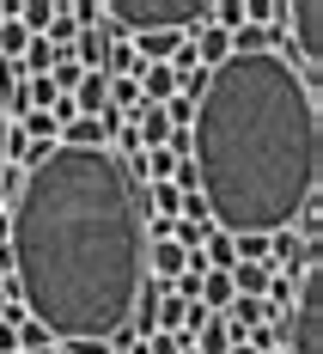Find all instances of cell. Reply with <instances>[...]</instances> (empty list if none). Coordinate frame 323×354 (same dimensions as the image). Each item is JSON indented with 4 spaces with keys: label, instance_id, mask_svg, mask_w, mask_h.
<instances>
[{
    "label": "cell",
    "instance_id": "obj_1",
    "mask_svg": "<svg viewBox=\"0 0 323 354\" xmlns=\"http://www.w3.org/2000/svg\"><path fill=\"white\" fill-rule=\"evenodd\" d=\"M6 269L25 318L68 348L122 336L146 293V208L110 147H49L6 220Z\"/></svg>",
    "mask_w": 323,
    "mask_h": 354
},
{
    "label": "cell",
    "instance_id": "obj_2",
    "mask_svg": "<svg viewBox=\"0 0 323 354\" xmlns=\"http://www.w3.org/2000/svg\"><path fill=\"white\" fill-rule=\"evenodd\" d=\"M195 196L226 239H275L317 196V92L281 49L219 62L195 98Z\"/></svg>",
    "mask_w": 323,
    "mask_h": 354
},
{
    "label": "cell",
    "instance_id": "obj_3",
    "mask_svg": "<svg viewBox=\"0 0 323 354\" xmlns=\"http://www.w3.org/2000/svg\"><path fill=\"white\" fill-rule=\"evenodd\" d=\"M208 0H110V25L128 37H183L202 31Z\"/></svg>",
    "mask_w": 323,
    "mask_h": 354
},
{
    "label": "cell",
    "instance_id": "obj_4",
    "mask_svg": "<svg viewBox=\"0 0 323 354\" xmlns=\"http://www.w3.org/2000/svg\"><path fill=\"white\" fill-rule=\"evenodd\" d=\"M287 354H323V275L317 263L299 275V299L287 318Z\"/></svg>",
    "mask_w": 323,
    "mask_h": 354
},
{
    "label": "cell",
    "instance_id": "obj_5",
    "mask_svg": "<svg viewBox=\"0 0 323 354\" xmlns=\"http://www.w3.org/2000/svg\"><path fill=\"white\" fill-rule=\"evenodd\" d=\"M189 263H195V257H189V250H183L177 239H171V232H159V239L146 245V281L171 287V281L183 275V269H189Z\"/></svg>",
    "mask_w": 323,
    "mask_h": 354
},
{
    "label": "cell",
    "instance_id": "obj_6",
    "mask_svg": "<svg viewBox=\"0 0 323 354\" xmlns=\"http://www.w3.org/2000/svg\"><path fill=\"white\" fill-rule=\"evenodd\" d=\"M293 31H299V62L317 68L323 62V0H299L293 6Z\"/></svg>",
    "mask_w": 323,
    "mask_h": 354
},
{
    "label": "cell",
    "instance_id": "obj_7",
    "mask_svg": "<svg viewBox=\"0 0 323 354\" xmlns=\"http://www.w3.org/2000/svg\"><path fill=\"white\" fill-rule=\"evenodd\" d=\"M135 86H141V104H171V98H183V73L171 62H141Z\"/></svg>",
    "mask_w": 323,
    "mask_h": 354
},
{
    "label": "cell",
    "instance_id": "obj_8",
    "mask_svg": "<svg viewBox=\"0 0 323 354\" xmlns=\"http://www.w3.org/2000/svg\"><path fill=\"white\" fill-rule=\"evenodd\" d=\"M189 55H195V68H202V73H214L219 62H232V37L214 31V25H202V31H195V43H189Z\"/></svg>",
    "mask_w": 323,
    "mask_h": 354
},
{
    "label": "cell",
    "instance_id": "obj_9",
    "mask_svg": "<svg viewBox=\"0 0 323 354\" xmlns=\"http://www.w3.org/2000/svg\"><path fill=\"white\" fill-rule=\"evenodd\" d=\"M110 141V116H73L68 129H61V147H79V153H92V147Z\"/></svg>",
    "mask_w": 323,
    "mask_h": 354
},
{
    "label": "cell",
    "instance_id": "obj_10",
    "mask_svg": "<svg viewBox=\"0 0 323 354\" xmlns=\"http://www.w3.org/2000/svg\"><path fill=\"white\" fill-rule=\"evenodd\" d=\"M104 104H110V73H86L73 86V110L79 116H104Z\"/></svg>",
    "mask_w": 323,
    "mask_h": 354
},
{
    "label": "cell",
    "instance_id": "obj_11",
    "mask_svg": "<svg viewBox=\"0 0 323 354\" xmlns=\"http://www.w3.org/2000/svg\"><path fill=\"white\" fill-rule=\"evenodd\" d=\"M238 293H232V275H214V269H202V281H195V306L202 312H219V306H232Z\"/></svg>",
    "mask_w": 323,
    "mask_h": 354
},
{
    "label": "cell",
    "instance_id": "obj_12",
    "mask_svg": "<svg viewBox=\"0 0 323 354\" xmlns=\"http://www.w3.org/2000/svg\"><path fill=\"white\" fill-rule=\"evenodd\" d=\"M268 275H275L268 263H238V269H232V293H238V299H262Z\"/></svg>",
    "mask_w": 323,
    "mask_h": 354
},
{
    "label": "cell",
    "instance_id": "obj_13",
    "mask_svg": "<svg viewBox=\"0 0 323 354\" xmlns=\"http://www.w3.org/2000/svg\"><path fill=\"white\" fill-rule=\"evenodd\" d=\"M177 147H159V153H141V177L146 183H171V171H177Z\"/></svg>",
    "mask_w": 323,
    "mask_h": 354
},
{
    "label": "cell",
    "instance_id": "obj_14",
    "mask_svg": "<svg viewBox=\"0 0 323 354\" xmlns=\"http://www.w3.org/2000/svg\"><path fill=\"white\" fill-rule=\"evenodd\" d=\"M25 49H31V31L19 19H0V55H19L25 62Z\"/></svg>",
    "mask_w": 323,
    "mask_h": 354
},
{
    "label": "cell",
    "instance_id": "obj_15",
    "mask_svg": "<svg viewBox=\"0 0 323 354\" xmlns=\"http://www.w3.org/2000/svg\"><path fill=\"white\" fill-rule=\"evenodd\" d=\"M238 25H244V6H238V0H214V31H238Z\"/></svg>",
    "mask_w": 323,
    "mask_h": 354
},
{
    "label": "cell",
    "instance_id": "obj_16",
    "mask_svg": "<svg viewBox=\"0 0 323 354\" xmlns=\"http://www.w3.org/2000/svg\"><path fill=\"white\" fill-rule=\"evenodd\" d=\"M177 55V37H141V62H171Z\"/></svg>",
    "mask_w": 323,
    "mask_h": 354
},
{
    "label": "cell",
    "instance_id": "obj_17",
    "mask_svg": "<svg viewBox=\"0 0 323 354\" xmlns=\"http://www.w3.org/2000/svg\"><path fill=\"white\" fill-rule=\"evenodd\" d=\"M110 104H122V110H141V86H135V80H110Z\"/></svg>",
    "mask_w": 323,
    "mask_h": 354
},
{
    "label": "cell",
    "instance_id": "obj_18",
    "mask_svg": "<svg viewBox=\"0 0 323 354\" xmlns=\"http://www.w3.org/2000/svg\"><path fill=\"white\" fill-rule=\"evenodd\" d=\"M104 49H110V43H104L98 31H86V37H79V55L92 62V73H104Z\"/></svg>",
    "mask_w": 323,
    "mask_h": 354
},
{
    "label": "cell",
    "instance_id": "obj_19",
    "mask_svg": "<svg viewBox=\"0 0 323 354\" xmlns=\"http://www.w3.org/2000/svg\"><path fill=\"white\" fill-rule=\"evenodd\" d=\"M104 62L116 73H141V55H135V49H122V43H116V49H104Z\"/></svg>",
    "mask_w": 323,
    "mask_h": 354
},
{
    "label": "cell",
    "instance_id": "obj_20",
    "mask_svg": "<svg viewBox=\"0 0 323 354\" xmlns=\"http://www.w3.org/2000/svg\"><path fill=\"white\" fill-rule=\"evenodd\" d=\"M183 348H189L183 336H165V330H159V336H146V348H141V354H183Z\"/></svg>",
    "mask_w": 323,
    "mask_h": 354
},
{
    "label": "cell",
    "instance_id": "obj_21",
    "mask_svg": "<svg viewBox=\"0 0 323 354\" xmlns=\"http://www.w3.org/2000/svg\"><path fill=\"white\" fill-rule=\"evenodd\" d=\"M6 135L12 129H6V110H0V177H6Z\"/></svg>",
    "mask_w": 323,
    "mask_h": 354
},
{
    "label": "cell",
    "instance_id": "obj_22",
    "mask_svg": "<svg viewBox=\"0 0 323 354\" xmlns=\"http://www.w3.org/2000/svg\"><path fill=\"white\" fill-rule=\"evenodd\" d=\"M0 354H19V336H12L6 324H0Z\"/></svg>",
    "mask_w": 323,
    "mask_h": 354
},
{
    "label": "cell",
    "instance_id": "obj_23",
    "mask_svg": "<svg viewBox=\"0 0 323 354\" xmlns=\"http://www.w3.org/2000/svg\"><path fill=\"white\" fill-rule=\"evenodd\" d=\"M0 19H12V6H0Z\"/></svg>",
    "mask_w": 323,
    "mask_h": 354
},
{
    "label": "cell",
    "instance_id": "obj_24",
    "mask_svg": "<svg viewBox=\"0 0 323 354\" xmlns=\"http://www.w3.org/2000/svg\"><path fill=\"white\" fill-rule=\"evenodd\" d=\"M31 354H55V348H31Z\"/></svg>",
    "mask_w": 323,
    "mask_h": 354
}]
</instances>
